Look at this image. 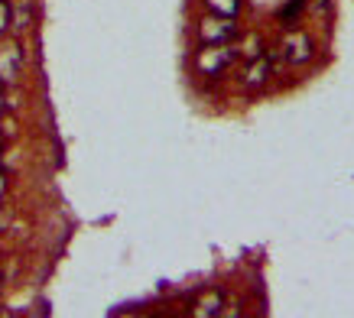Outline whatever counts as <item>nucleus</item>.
Masks as SVG:
<instances>
[{"mask_svg":"<svg viewBox=\"0 0 354 318\" xmlns=\"http://www.w3.org/2000/svg\"><path fill=\"white\" fill-rule=\"evenodd\" d=\"M237 59V46L221 43V46H202L195 55V68L202 75H221L227 72V65Z\"/></svg>","mask_w":354,"mask_h":318,"instance_id":"nucleus-1","label":"nucleus"},{"mask_svg":"<svg viewBox=\"0 0 354 318\" xmlns=\"http://www.w3.org/2000/svg\"><path fill=\"white\" fill-rule=\"evenodd\" d=\"M198 39H202V46L234 43V39H237V23L231 20V17H218V13H208V17L198 23Z\"/></svg>","mask_w":354,"mask_h":318,"instance_id":"nucleus-2","label":"nucleus"},{"mask_svg":"<svg viewBox=\"0 0 354 318\" xmlns=\"http://www.w3.org/2000/svg\"><path fill=\"white\" fill-rule=\"evenodd\" d=\"M279 55L286 59L290 65H306L315 55V46H312V36L302 30H292L286 39H283V46H279Z\"/></svg>","mask_w":354,"mask_h":318,"instance_id":"nucleus-3","label":"nucleus"},{"mask_svg":"<svg viewBox=\"0 0 354 318\" xmlns=\"http://www.w3.org/2000/svg\"><path fill=\"white\" fill-rule=\"evenodd\" d=\"M23 72V49L17 39L10 43H0V82L3 85H13Z\"/></svg>","mask_w":354,"mask_h":318,"instance_id":"nucleus-4","label":"nucleus"},{"mask_svg":"<svg viewBox=\"0 0 354 318\" xmlns=\"http://www.w3.org/2000/svg\"><path fill=\"white\" fill-rule=\"evenodd\" d=\"M270 68H273V59H270L267 53L257 55V59H250L244 68V88H260V85H267V78H270Z\"/></svg>","mask_w":354,"mask_h":318,"instance_id":"nucleus-5","label":"nucleus"},{"mask_svg":"<svg viewBox=\"0 0 354 318\" xmlns=\"http://www.w3.org/2000/svg\"><path fill=\"white\" fill-rule=\"evenodd\" d=\"M225 299H221V292H208V296H202L198 302H195L192 308V315L198 318H208V315H225Z\"/></svg>","mask_w":354,"mask_h":318,"instance_id":"nucleus-6","label":"nucleus"},{"mask_svg":"<svg viewBox=\"0 0 354 318\" xmlns=\"http://www.w3.org/2000/svg\"><path fill=\"white\" fill-rule=\"evenodd\" d=\"M208 3V10L218 13V17H231L234 20L237 13H241V0H205Z\"/></svg>","mask_w":354,"mask_h":318,"instance_id":"nucleus-7","label":"nucleus"},{"mask_svg":"<svg viewBox=\"0 0 354 318\" xmlns=\"http://www.w3.org/2000/svg\"><path fill=\"white\" fill-rule=\"evenodd\" d=\"M306 3H309V0H290V3H286V7L279 10V23H283V26H292V23L302 17Z\"/></svg>","mask_w":354,"mask_h":318,"instance_id":"nucleus-8","label":"nucleus"},{"mask_svg":"<svg viewBox=\"0 0 354 318\" xmlns=\"http://www.w3.org/2000/svg\"><path fill=\"white\" fill-rule=\"evenodd\" d=\"M10 26H17V30H26L30 26V7L23 3L20 10H10Z\"/></svg>","mask_w":354,"mask_h":318,"instance_id":"nucleus-9","label":"nucleus"},{"mask_svg":"<svg viewBox=\"0 0 354 318\" xmlns=\"http://www.w3.org/2000/svg\"><path fill=\"white\" fill-rule=\"evenodd\" d=\"M10 30V3L7 0H0V36Z\"/></svg>","mask_w":354,"mask_h":318,"instance_id":"nucleus-10","label":"nucleus"},{"mask_svg":"<svg viewBox=\"0 0 354 318\" xmlns=\"http://www.w3.org/2000/svg\"><path fill=\"white\" fill-rule=\"evenodd\" d=\"M3 195H7V172L0 169V198H3Z\"/></svg>","mask_w":354,"mask_h":318,"instance_id":"nucleus-11","label":"nucleus"},{"mask_svg":"<svg viewBox=\"0 0 354 318\" xmlns=\"http://www.w3.org/2000/svg\"><path fill=\"white\" fill-rule=\"evenodd\" d=\"M0 114H3V82H0Z\"/></svg>","mask_w":354,"mask_h":318,"instance_id":"nucleus-12","label":"nucleus"},{"mask_svg":"<svg viewBox=\"0 0 354 318\" xmlns=\"http://www.w3.org/2000/svg\"><path fill=\"white\" fill-rule=\"evenodd\" d=\"M0 149H3V140H0Z\"/></svg>","mask_w":354,"mask_h":318,"instance_id":"nucleus-13","label":"nucleus"}]
</instances>
